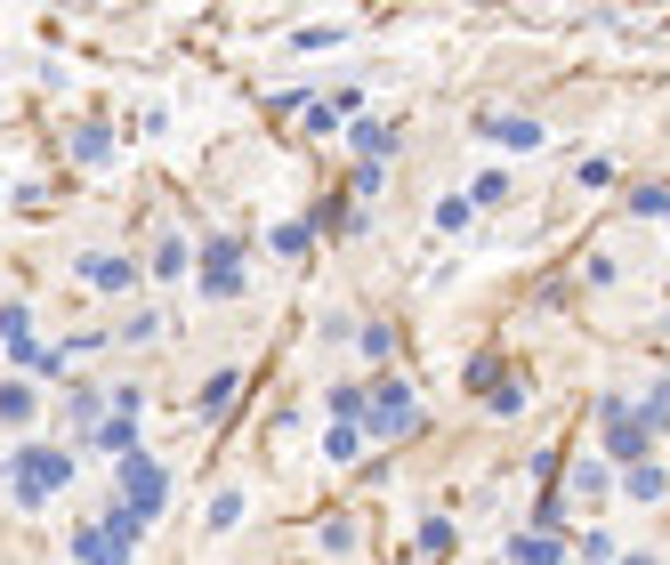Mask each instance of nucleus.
I'll list each match as a JSON object with an SVG mask.
<instances>
[{
    "mask_svg": "<svg viewBox=\"0 0 670 565\" xmlns=\"http://www.w3.org/2000/svg\"><path fill=\"white\" fill-rule=\"evenodd\" d=\"M0 477H9V501L17 509H49L57 493H74V452H65V445H17Z\"/></svg>",
    "mask_w": 670,
    "mask_h": 565,
    "instance_id": "1",
    "label": "nucleus"
},
{
    "mask_svg": "<svg viewBox=\"0 0 670 565\" xmlns=\"http://www.w3.org/2000/svg\"><path fill=\"white\" fill-rule=\"evenodd\" d=\"M428 412H420V396L405 388V380H396V372H380L372 388H363V437H380V445H396V437H412V428H420Z\"/></svg>",
    "mask_w": 670,
    "mask_h": 565,
    "instance_id": "2",
    "label": "nucleus"
},
{
    "mask_svg": "<svg viewBox=\"0 0 670 565\" xmlns=\"http://www.w3.org/2000/svg\"><path fill=\"white\" fill-rule=\"evenodd\" d=\"M138 542H146V525L114 501L106 517H89L81 534H74V557H81V565H129V557H138Z\"/></svg>",
    "mask_w": 670,
    "mask_h": 565,
    "instance_id": "3",
    "label": "nucleus"
},
{
    "mask_svg": "<svg viewBox=\"0 0 670 565\" xmlns=\"http://www.w3.org/2000/svg\"><path fill=\"white\" fill-rule=\"evenodd\" d=\"M194 291H203V299H243V235H203Z\"/></svg>",
    "mask_w": 670,
    "mask_h": 565,
    "instance_id": "4",
    "label": "nucleus"
},
{
    "mask_svg": "<svg viewBox=\"0 0 670 565\" xmlns=\"http://www.w3.org/2000/svg\"><path fill=\"white\" fill-rule=\"evenodd\" d=\"M114 493H122V509H129V517L146 525V517L162 509V493H171V469H162L154 452H129L122 469H114Z\"/></svg>",
    "mask_w": 670,
    "mask_h": 565,
    "instance_id": "5",
    "label": "nucleus"
},
{
    "mask_svg": "<svg viewBox=\"0 0 670 565\" xmlns=\"http://www.w3.org/2000/svg\"><path fill=\"white\" fill-rule=\"evenodd\" d=\"M598 420H606V460H622V469H639L647 460V428H639V405H630V396H606V405H598Z\"/></svg>",
    "mask_w": 670,
    "mask_h": 565,
    "instance_id": "6",
    "label": "nucleus"
},
{
    "mask_svg": "<svg viewBox=\"0 0 670 565\" xmlns=\"http://www.w3.org/2000/svg\"><path fill=\"white\" fill-rule=\"evenodd\" d=\"M363 106L356 89H331V97H299V129H315V138H331V129H340L348 114Z\"/></svg>",
    "mask_w": 670,
    "mask_h": 565,
    "instance_id": "7",
    "label": "nucleus"
},
{
    "mask_svg": "<svg viewBox=\"0 0 670 565\" xmlns=\"http://www.w3.org/2000/svg\"><path fill=\"white\" fill-rule=\"evenodd\" d=\"M81 283H97V291H129V283H138V259H122V251H89V259H81Z\"/></svg>",
    "mask_w": 670,
    "mask_h": 565,
    "instance_id": "8",
    "label": "nucleus"
},
{
    "mask_svg": "<svg viewBox=\"0 0 670 565\" xmlns=\"http://www.w3.org/2000/svg\"><path fill=\"white\" fill-rule=\"evenodd\" d=\"M89 445H97V452H114V460L146 452V445H138V412H106V420L89 428Z\"/></svg>",
    "mask_w": 670,
    "mask_h": 565,
    "instance_id": "9",
    "label": "nucleus"
},
{
    "mask_svg": "<svg viewBox=\"0 0 670 565\" xmlns=\"http://www.w3.org/2000/svg\"><path fill=\"white\" fill-rule=\"evenodd\" d=\"M477 129H485V138H501V146H517V154L542 146V121H533V114H485Z\"/></svg>",
    "mask_w": 670,
    "mask_h": 565,
    "instance_id": "10",
    "label": "nucleus"
},
{
    "mask_svg": "<svg viewBox=\"0 0 670 565\" xmlns=\"http://www.w3.org/2000/svg\"><path fill=\"white\" fill-rule=\"evenodd\" d=\"M348 146H356V162H388V154H396V129L372 121V114H356V121H348Z\"/></svg>",
    "mask_w": 670,
    "mask_h": 565,
    "instance_id": "11",
    "label": "nucleus"
},
{
    "mask_svg": "<svg viewBox=\"0 0 670 565\" xmlns=\"http://www.w3.org/2000/svg\"><path fill=\"white\" fill-rule=\"evenodd\" d=\"M662 493H670V469H662V460H639V469H622V501H662Z\"/></svg>",
    "mask_w": 670,
    "mask_h": 565,
    "instance_id": "12",
    "label": "nucleus"
},
{
    "mask_svg": "<svg viewBox=\"0 0 670 565\" xmlns=\"http://www.w3.org/2000/svg\"><path fill=\"white\" fill-rule=\"evenodd\" d=\"M0 348H9V363L32 355V308H25V299H9V308H0Z\"/></svg>",
    "mask_w": 670,
    "mask_h": 565,
    "instance_id": "13",
    "label": "nucleus"
},
{
    "mask_svg": "<svg viewBox=\"0 0 670 565\" xmlns=\"http://www.w3.org/2000/svg\"><path fill=\"white\" fill-rule=\"evenodd\" d=\"M0 420H9V428H32V420H41V396H32V380H0Z\"/></svg>",
    "mask_w": 670,
    "mask_h": 565,
    "instance_id": "14",
    "label": "nucleus"
},
{
    "mask_svg": "<svg viewBox=\"0 0 670 565\" xmlns=\"http://www.w3.org/2000/svg\"><path fill=\"white\" fill-rule=\"evenodd\" d=\"M509 557L517 565H565V542L557 534H509Z\"/></svg>",
    "mask_w": 670,
    "mask_h": 565,
    "instance_id": "15",
    "label": "nucleus"
},
{
    "mask_svg": "<svg viewBox=\"0 0 670 565\" xmlns=\"http://www.w3.org/2000/svg\"><path fill=\"white\" fill-rule=\"evenodd\" d=\"M65 154H74V162H106V154H114V129H106V121H81L74 138H65Z\"/></svg>",
    "mask_w": 670,
    "mask_h": 565,
    "instance_id": "16",
    "label": "nucleus"
},
{
    "mask_svg": "<svg viewBox=\"0 0 670 565\" xmlns=\"http://www.w3.org/2000/svg\"><path fill=\"white\" fill-rule=\"evenodd\" d=\"M266 243H275V259H308L315 226H308V218H283V226H275V235H266Z\"/></svg>",
    "mask_w": 670,
    "mask_h": 565,
    "instance_id": "17",
    "label": "nucleus"
},
{
    "mask_svg": "<svg viewBox=\"0 0 670 565\" xmlns=\"http://www.w3.org/2000/svg\"><path fill=\"white\" fill-rule=\"evenodd\" d=\"M146 267H154L162 283H178V275H186V235H162V243H154V259H146Z\"/></svg>",
    "mask_w": 670,
    "mask_h": 565,
    "instance_id": "18",
    "label": "nucleus"
},
{
    "mask_svg": "<svg viewBox=\"0 0 670 565\" xmlns=\"http://www.w3.org/2000/svg\"><path fill=\"white\" fill-rule=\"evenodd\" d=\"M501 203H509V171H485L468 186V211H501Z\"/></svg>",
    "mask_w": 670,
    "mask_h": 565,
    "instance_id": "19",
    "label": "nucleus"
},
{
    "mask_svg": "<svg viewBox=\"0 0 670 565\" xmlns=\"http://www.w3.org/2000/svg\"><path fill=\"white\" fill-rule=\"evenodd\" d=\"M639 428H647V437H662V428H670V380H654V388H647V405H639Z\"/></svg>",
    "mask_w": 670,
    "mask_h": 565,
    "instance_id": "20",
    "label": "nucleus"
},
{
    "mask_svg": "<svg viewBox=\"0 0 670 565\" xmlns=\"http://www.w3.org/2000/svg\"><path fill=\"white\" fill-rule=\"evenodd\" d=\"M356 348H363V355H372L380 372H388V363H396V331H388V323H363V331H356Z\"/></svg>",
    "mask_w": 670,
    "mask_h": 565,
    "instance_id": "21",
    "label": "nucleus"
},
{
    "mask_svg": "<svg viewBox=\"0 0 670 565\" xmlns=\"http://www.w3.org/2000/svg\"><path fill=\"white\" fill-rule=\"evenodd\" d=\"M65 420H74L81 437H89V428L106 420V396H97V388H74V405H65Z\"/></svg>",
    "mask_w": 670,
    "mask_h": 565,
    "instance_id": "22",
    "label": "nucleus"
},
{
    "mask_svg": "<svg viewBox=\"0 0 670 565\" xmlns=\"http://www.w3.org/2000/svg\"><path fill=\"white\" fill-rule=\"evenodd\" d=\"M468 218H477L468 194H445V203H437V235H468Z\"/></svg>",
    "mask_w": 670,
    "mask_h": 565,
    "instance_id": "23",
    "label": "nucleus"
},
{
    "mask_svg": "<svg viewBox=\"0 0 670 565\" xmlns=\"http://www.w3.org/2000/svg\"><path fill=\"white\" fill-rule=\"evenodd\" d=\"M234 380H243V372H234V363H219V372L203 380V412H226V396H234Z\"/></svg>",
    "mask_w": 670,
    "mask_h": 565,
    "instance_id": "24",
    "label": "nucleus"
},
{
    "mask_svg": "<svg viewBox=\"0 0 670 565\" xmlns=\"http://www.w3.org/2000/svg\"><path fill=\"white\" fill-rule=\"evenodd\" d=\"M606 460H582V469H574V493H582V501H606Z\"/></svg>",
    "mask_w": 670,
    "mask_h": 565,
    "instance_id": "25",
    "label": "nucleus"
},
{
    "mask_svg": "<svg viewBox=\"0 0 670 565\" xmlns=\"http://www.w3.org/2000/svg\"><path fill=\"white\" fill-rule=\"evenodd\" d=\"M380 186H388V171H380V162H356V171H348V194H356V203H372Z\"/></svg>",
    "mask_w": 670,
    "mask_h": 565,
    "instance_id": "26",
    "label": "nucleus"
},
{
    "mask_svg": "<svg viewBox=\"0 0 670 565\" xmlns=\"http://www.w3.org/2000/svg\"><path fill=\"white\" fill-rule=\"evenodd\" d=\"M485 405H493V412H501V420H517V412H525V380H517V372H509V380H501V388H493V396H485Z\"/></svg>",
    "mask_w": 670,
    "mask_h": 565,
    "instance_id": "27",
    "label": "nucleus"
},
{
    "mask_svg": "<svg viewBox=\"0 0 670 565\" xmlns=\"http://www.w3.org/2000/svg\"><path fill=\"white\" fill-rule=\"evenodd\" d=\"M356 445H363V428H323V460H356Z\"/></svg>",
    "mask_w": 670,
    "mask_h": 565,
    "instance_id": "28",
    "label": "nucleus"
},
{
    "mask_svg": "<svg viewBox=\"0 0 670 565\" xmlns=\"http://www.w3.org/2000/svg\"><path fill=\"white\" fill-rule=\"evenodd\" d=\"M243 509H251V501H243V493H234V485H226V493H219V501H211V525H219V534H234V525H243Z\"/></svg>",
    "mask_w": 670,
    "mask_h": 565,
    "instance_id": "29",
    "label": "nucleus"
},
{
    "mask_svg": "<svg viewBox=\"0 0 670 565\" xmlns=\"http://www.w3.org/2000/svg\"><path fill=\"white\" fill-rule=\"evenodd\" d=\"M501 380H509V372H501V355H477V363H468V388H477V396H493Z\"/></svg>",
    "mask_w": 670,
    "mask_h": 565,
    "instance_id": "30",
    "label": "nucleus"
},
{
    "mask_svg": "<svg viewBox=\"0 0 670 565\" xmlns=\"http://www.w3.org/2000/svg\"><path fill=\"white\" fill-rule=\"evenodd\" d=\"M323 549L348 557V549H356V525H348V517H323Z\"/></svg>",
    "mask_w": 670,
    "mask_h": 565,
    "instance_id": "31",
    "label": "nucleus"
},
{
    "mask_svg": "<svg viewBox=\"0 0 670 565\" xmlns=\"http://www.w3.org/2000/svg\"><path fill=\"white\" fill-rule=\"evenodd\" d=\"M420 549L445 557V549H453V517H428V525H420Z\"/></svg>",
    "mask_w": 670,
    "mask_h": 565,
    "instance_id": "32",
    "label": "nucleus"
},
{
    "mask_svg": "<svg viewBox=\"0 0 670 565\" xmlns=\"http://www.w3.org/2000/svg\"><path fill=\"white\" fill-rule=\"evenodd\" d=\"M574 178H582V186H590V194H598V186H614V178H622V171H614V162H606V154H590V162H582V171H574Z\"/></svg>",
    "mask_w": 670,
    "mask_h": 565,
    "instance_id": "33",
    "label": "nucleus"
},
{
    "mask_svg": "<svg viewBox=\"0 0 670 565\" xmlns=\"http://www.w3.org/2000/svg\"><path fill=\"white\" fill-rule=\"evenodd\" d=\"M582 557H590V565H614V557H622V549H614V542H606V534H598V525H582Z\"/></svg>",
    "mask_w": 670,
    "mask_h": 565,
    "instance_id": "34",
    "label": "nucleus"
},
{
    "mask_svg": "<svg viewBox=\"0 0 670 565\" xmlns=\"http://www.w3.org/2000/svg\"><path fill=\"white\" fill-rule=\"evenodd\" d=\"M154 331H162V315H154V308H138V315L122 323V340H154Z\"/></svg>",
    "mask_w": 670,
    "mask_h": 565,
    "instance_id": "35",
    "label": "nucleus"
},
{
    "mask_svg": "<svg viewBox=\"0 0 670 565\" xmlns=\"http://www.w3.org/2000/svg\"><path fill=\"white\" fill-rule=\"evenodd\" d=\"M533 517H542L533 534H557V525H565V501H557V493H542V509H533Z\"/></svg>",
    "mask_w": 670,
    "mask_h": 565,
    "instance_id": "36",
    "label": "nucleus"
},
{
    "mask_svg": "<svg viewBox=\"0 0 670 565\" xmlns=\"http://www.w3.org/2000/svg\"><path fill=\"white\" fill-rule=\"evenodd\" d=\"M614 565H662V557H647V549H639V557H614Z\"/></svg>",
    "mask_w": 670,
    "mask_h": 565,
    "instance_id": "37",
    "label": "nucleus"
}]
</instances>
